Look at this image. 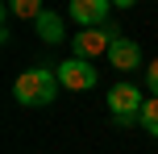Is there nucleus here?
Listing matches in <instances>:
<instances>
[{"mask_svg": "<svg viewBox=\"0 0 158 154\" xmlns=\"http://www.w3.org/2000/svg\"><path fill=\"white\" fill-rule=\"evenodd\" d=\"M142 129L158 138V100H146V108H142Z\"/></svg>", "mask_w": 158, "mask_h": 154, "instance_id": "obj_9", "label": "nucleus"}, {"mask_svg": "<svg viewBox=\"0 0 158 154\" xmlns=\"http://www.w3.org/2000/svg\"><path fill=\"white\" fill-rule=\"evenodd\" d=\"M33 25H38V38H42V42H63V38H67L63 17H58V13H50V8H46V13H42Z\"/></svg>", "mask_w": 158, "mask_h": 154, "instance_id": "obj_7", "label": "nucleus"}, {"mask_svg": "<svg viewBox=\"0 0 158 154\" xmlns=\"http://www.w3.org/2000/svg\"><path fill=\"white\" fill-rule=\"evenodd\" d=\"M146 83H150V92H154V100H158V58L146 67Z\"/></svg>", "mask_w": 158, "mask_h": 154, "instance_id": "obj_10", "label": "nucleus"}, {"mask_svg": "<svg viewBox=\"0 0 158 154\" xmlns=\"http://www.w3.org/2000/svg\"><path fill=\"white\" fill-rule=\"evenodd\" d=\"M96 67L92 63H83V58H67V63H58V83L63 88H71V92H92L96 88Z\"/></svg>", "mask_w": 158, "mask_h": 154, "instance_id": "obj_4", "label": "nucleus"}, {"mask_svg": "<svg viewBox=\"0 0 158 154\" xmlns=\"http://www.w3.org/2000/svg\"><path fill=\"white\" fill-rule=\"evenodd\" d=\"M108 63L117 67V71H137V67H142V46H137V42H129V38H117L112 42V50H108Z\"/></svg>", "mask_w": 158, "mask_h": 154, "instance_id": "obj_6", "label": "nucleus"}, {"mask_svg": "<svg viewBox=\"0 0 158 154\" xmlns=\"http://www.w3.org/2000/svg\"><path fill=\"white\" fill-rule=\"evenodd\" d=\"M142 108H146V100H142V92H137L133 83H117V88L108 92V113H112L117 125L142 121Z\"/></svg>", "mask_w": 158, "mask_h": 154, "instance_id": "obj_3", "label": "nucleus"}, {"mask_svg": "<svg viewBox=\"0 0 158 154\" xmlns=\"http://www.w3.org/2000/svg\"><path fill=\"white\" fill-rule=\"evenodd\" d=\"M13 96L21 100V104H29V108L50 104V100L58 96V71H50V67H33V71H25L21 79L13 83Z\"/></svg>", "mask_w": 158, "mask_h": 154, "instance_id": "obj_1", "label": "nucleus"}, {"mask_svg": "<svg viewBox=\"0 0 158 154\" xmlns=\"http://www.w3.org/2000/svg\"><path fill=\"white\" fill-rule=\"evenodd\" d=\"M8 13H13V17H33V21H38L46 8H42L38 0H13V4H8Z\"/></svg>", "mask_w": 158, "mask_h": 154, "instance_id": "obj_8", "label": "nucleus"}, {"mask_svg": "<svg viewBox=\"0 0 158 154\" xmlns=\"http://www.w3.org/2000/svg\"><path fill=\"white\" fill-rule=\"evenodd\" d=\"M117 38H125V33H121L117 25L108 21V25H100V29H79L75 38H71V50H75V58H83V63H92V58L108 54Z\"/></svg>", "mask_w": 158, "mask_h": 154, "instance_id": "obj_2", "label": "nucleus"}, {"mask_svg": "<svg viewBox=\"0 0 158 154\" xmlns=\"http://www.w3.org/2000/svg\"><path fill=\"white\" fill-rule=\"evenodd\" d=\"M71 17L83 29H100L108 25V0H71Z\"/></svg>", "mask_w": 158, "mask_h": 154, "instance_id": "obj_5", "label": "nucleus"}]
</instances>
